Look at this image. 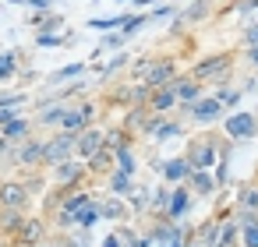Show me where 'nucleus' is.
Instances as JSON below:
<instances>
[{
  "label": "nucleus",
  "mask_w": 258,
  "mask_h": 247,
  "mask_svg": "<svg viewBox=\"0 0 258 247\" xmlns=\"http://www.w3.org/2000/svg\"><path fill=\"white\" fill-rule=\"evenodd\" d=\"M244 205H248V209H255V205H258V194H251V191H248V194H244Z\"/></svg>",
  "instance_id": "obj_23"
},
{
  "label": "nucleus",
  "mask_w": 258,
  "mask_h": 247,
  "mask_svg": "<svg viewBox=\"0 0 258 247\" xmlns=\"http://www.w3.org/2000/svg\"><path fill=\"white\" fill-rule=\"evenodd\" d=\"M0 194H4V201H7V205H21V198H25V191H21V187H14V184H7Z\"/></svg>",
  "instance_id": "obj_10"
},
{
  "label": "nucleus",
  "mask_w": 258,
  "mask_h": 247,
  "mask_svg": "<svg viewBox=\"0 0 258 247\" xmlns=\"http://www.w3.org/2000/svg\"><path fill=\"white\" fill-rule=\"evenodd\" d=\"M78 148H82V155H96V148H99V134H96V131H89V134L78 141Z\"/></svg>",
  "instance_id": "obj_3"
},
{
  "label": "nucleus",
  "mask_w": 258,
  "mask_h": 247,
  "mask_svg": "<svg viewBox=\"0 0 258 247\" xmlns=\"http://www.w3.org/2000/svg\"><path fill=\"white\" fill-rule=\"evenodd\" d=\"M177 96H180V99H195V96H198V89L191 85V81H180V85H177Z\"/></svg>",
  "instance_id": "obj_12"
},
{
  "label": "nucleus",
  "mask_w": 258,
  "mask_h": 247,
  "mask_svg": "<svg viewBox=\"0 0 258 247\" xmlns=\"http://www.w3.org/2000/svg\"><path fill=\"white\" fill-rule=\"evenodd\" d=\"M195 187H198V191H209V187H212V184H209V177H205L202 170L195 173Z\"/></svg>",
  "instance_id": "obj_16"
},
{
  "label": "nucleus",
  "mask_w": 258,
  "mask_h": 247,
  "mask_svg": "<svg viewBox=\"0 0 258 247\" xmlns=\"http://www.w3.org/2000/svg\"><path fill=\"white\" fill-rule=\"evenodd\" d=\"M244 240H248L251 247H258V226H248V230H244Z\"/></svg>",
  "instance_id": "obj_17"
},
{
  "label": "nucleus",
  "mask_w": 258,
  "mask_h": 247,
  "mask_svg": "<svg viewBox=\"0 0 258 247\" xmlns=\"http://www.w3.org/2000/svg\"><path fill=\"white\" fill-rule=\"evenodd\" d=\"M67 148H71V138L64 134V138H57V141L46 148V155H50V159H60V155H67Z\"/></svg>",
  "instance_id": "obj_4"
},
{
  "label": "nucleus",
  "mask_w": 258,
  "mask_h": 247,
  "mask_svg": "<svg viewBox=\"0 0 258 247\" xmlns=\"http://www.w3.org/2000/svg\"><path fill=\"white\" fill-rule=\"evenodd\" d=\"M78 177V166L75 162H67V166H60V180H75Z\"/></svg>",
  "instance_id": "obj_15"
},
{
  "label": "nucleus",
  "mask_w": 258,
  "mask_h": 247,
  "mask_svg": "<svg viewBox=\"0 0 258 247\" xmlns=\"http://www.w3.org/2000/svg\"><path fill=\"white\" fill-rule=\"evenodd\" d=\"M14 71V64H11V57H0V78H7Z\"/></svg>",
  "instance_id": "obj_18"
},
{
  "label": "nucleus",
  "mask_w": 258,
  "mask_h": 247,
  "mask_svg": "<svg viewBox=\"0 0 258 247\" xmlns=\"http://www.w3.org/2000/svg\"><path fill=\"white\" fill-rule=\"evenodd\" d=\"M195 113H198L202 120H212V117L219 113V99H202V103L195 106Z\"/></svg>",
  "instance_id": "obj_2"
},
{
  "label": "nucleus",
  "mask_w": 258,
  "mask_h": 247,
  "mask_svg": "<svg viewBox=\"0 0 258 247\" xmlns=\"http://www.w3.org/2000/svg\"><path fill=\"white\" fill-rule=\"evenodd\" d=\"M248 43H251V46H258V28H248Z\"/></svg>",
  "instance_id": "obj_24"
},
{
  "label": "nucleus",
  "mask_w": 258,
  "mask_h": 247,
  "mask_svg": "<svg viewBox=\"0 0 258 247\" xmlns=\"http://www.w3.org/2000/svg\"><path fill=\"white\" fill-rule=\"evenodd\" d=\"M21 237H25V240H35V237H39V226H35V223H28V226L21 230Z\"/></svg>",
  "instance_id": "obj_20"
},
{
  "label": "nucleus",
  "mask_w": 258,
  "mask_h": 247,
  "mask_svg": "<svg viewBox=\"0 0 258 247\" xmlns=\"http://www.w3.org/2000/svg\"><path fill=\"white\" fill-rule=\"evenodd\" d=\"M184 209H188V194H184V191H177V194L170 198V216H180Z\"/></svg>",
  "instance_id": "obj_9"
},
{
  "label": "nucleus",
  "mask_w": 258,
  "mask_h": 247,
  "mask_svg": "<svg viewBox=\"0 0 258 247\" xmlns=\"http://www.w3.org/2000/svg\"><path fill=\"white\" fill-rule=\"evenodd\" d=\"M21 127H25V124H18V120H11V124H7V134H21Z\"/></svg>",
  "instance_id": "obj_22"
},
{
  "label": "nucleus",
  "mask_w": 258,
  "mask_h": 247,
  "mask_svg": "<svg viewBox=\"0 0 258 247\" xmlns=\"http://www.w3.org/2000/svg\"><path fill=\"white\" fill-rule=\"evenodd\" d=\"M89 117V110H75V113H64V127H82Z\"/></svg>",
  "instance_id": "obj_8"
},
{
  "label": "nucleus",
  "mask_w": 258,
  "mask_h": 247,
  "mask_svg": "<svg viewBox=\"0 0 258 247\" xmlns=\"http://www.w3.org/2000/svg\"><path fill=\"white\" fill-rule=\"evenodd\" d=\"M227 131H230L234 138L255 134V117H251V113H234V117H227Z\"/></svg>",
  "instance_id": "obj_1"
},
{
  "label": "nucleus",
  "mask_w": 258,
  "mask_h": 247,
  "mask_svg": "<svg viewBox=\"0 0 258 247\" xmlns=\"http://www.w3.org/2000/svg\"><path fill=\"white\" fill-rule=\"evenodd\" d=\"M166 78H170V64H156L149 71V85H159V81H166Z\"/></svg>",
  "instance_id": "obj_7"
},
{
  "label": "nucleus",
  "mask_w": 258,
  "mask_h": 247,
  "mask_svg": "<svg viewBox=\"0 0 258 247\" xmlns=\"http://www.w3.org/2000/svg\"><path fill=\"white\" fill-rule=\"evenodd\" d=\"M184 173H188V162H184V159H173V162H166V177H170V180H180Z\"/></svg>",
  "instance_id": "obj_6"
},
{
  "label": "nucleus",
  "mask_w": 258,
  "mask_h": 247,
  "mask_svg": "<svg viewBox=\"0 0 258 247\" xmlns=\"http://www.w3.org/2000/svg\"><path fill=\"white\" fill-rule=\"evenodd\" d=\"M11 120H14V113L7 106H0V124H11Z\"/></svg>",
  "instance_id": "obj_21"
},
{
  "label": "nucleus",
  "mask_w": 258,
  "mask_h": 247,
  "mask_svg": "<svg viewBox=\"0 0 258 247\" xmlns=\"http://www.w3.org/2000/svg\"><path fill=\"white\" fill-rule=\"evenodd\" d=\"M75 216H78V223H82V226H92V223H96V205H92V201H85Z\"/></svg>",
  "instance_id": "obj_5"
},
{
  "label": "nucleus",
  "mask_w": 258,
  "mask_h": 247,
  "mask_svg": "<svg viewBox=\"0 0 258 247\" xmlns=\"http://www.w3.org/2000/svg\"><path fill=\"white\" fill-rule=\"evenodd\" d=\"M117 159H121V173H134V162H131L128 148H117Z\"/></svg>",
  "instance_id": "obj_11"
},
{
  "label": "nucleus",
  "mask_w": 258,
  "mask_h": 247,
  "mask_svg": "<svg viewBox=\"0 0 258 247\" xmlns=\"http://www.w3.org/2000/svg\"><path fill=\"white\" fill-rule=\"evenodd\" d=\"M251 60H255V64H258V46H251Z\"/></svg>",
  "instance_id": "obj_26"
},
{
  "label": "nucleus",
  "mask_w": 258,
  "mask_h": 247,
  "mask_svg": "<svg viewBox=\"0 0 258 247\" xmlns=\"http://www.w3.org/2000/svg\"><path fill=\"white\" fill-rule=\"evenodd\" d=\"M223 64H227V60H209V64H202V67H198L195 74H212V71H219Z\"/></svg>",
  "instance_id": "obj_14"
},
{
  "label": "nucleus",
  "mask_w": 258,
  "mask_h": 247,
  "mask_svg": "<svg viewBox=\"0 0 258 247\" xmlns=\"http://www.w3.org/2000/svg\"><path fill=\"white\" fill-rule=\"evenodd\" d=\"M103 247H121V244H117V240H114V237H110V240H106V244H103Z\"/></svg>",
  "instance_id": "obj_25"
},
{
  "label": "nucleus",
  "mask_w": 258,
  "mask_h": 247,
  "mask_svg": "<svg viewBox=\"0 0 258 247\" xmlns=\"http://www.w3.org/2000/svg\"><path fill=\"white\" fill-rule=\"evenodd\" d=\"M173 99H177V92H170V89H163V92L156 96V106H159V110H166V106H173Z\"/></svg>",
  "instance_id": "obj_13"
},
{
  "label": "nucleus",
  "mask_w": 258,
  "mask_h": 247,
  "mask_svg": "<svg viewBox=\"0 0 258 247\" xmlns=\"http://www.w3.org/2000/svg\"><path fill=\"white\" fill-rule=\"evenodd\" d=\"M195 162H198V166H209V162H212V148H202Z\"/></svg>",
  "instance_id": "obj_19"
}]
</instances>
